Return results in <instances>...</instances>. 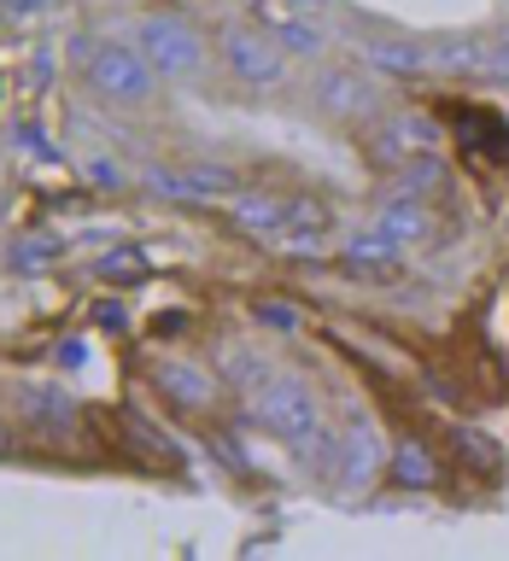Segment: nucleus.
I'll return each instance as SVG.
<instances>
[{
	"mask_svg": "<svg viewBox=\"0 0 509 561\" xmlns=\"http://www.w3.org/2000/svg\"><path fill=\"white\" fill-rule=\"evenodd\" d=\"M258 421L293 450H310L316 438H323V403H316V392L293 375H270L258 386Z\"/></svg>",
	"mask_w": 509,
	"mask_h": 561,
	"instance_id": "nucleus-1",
	"label": "nucleus"
},
{
	"mask_svg": "<svg viewBox=\"0 0 509 561\" xmlns=\"http://www.w3.org/2000/svg\"><path fill=\"white\" fill-rule=\"evenodd\" d=\"M82 70H88V88H94L105 105H147L158 94V70L147 65V53L129 47V42H94Z\"/></svg>",
	"mask_w": 509,
	"mask_h": 561,
	"instance_id": "nucleus-2",
	"label": "nucleus"
},
{
	"mask_svg": "<svg viewBox=\"0 0 509 561\" xmlns=\"http://www.w3.org/2000/svg\"><path fill=\"white\" fill-rule=\"evenodd\" d=\"M135 47L147 53V65L158 70L165 82H182V77H200L205 70V35L176 12H147L135 24Z\"/></svg>",
	"mask_w": 509,
	"mask_h": 561,
	"instance_id": "nucleus-3",
	"label": "nucleus"
},
{
	"mask_svg": "<svg viewBox=\"0 0 509 561\" xmlns=\"http://www.w3.org/2000/svg\"><path fill=\"white\" fill-rule=\"evenodd\" d=\"M223 59L246 88H281L287 82V53H281L263 30H228L223 35Z\"/></svg>",
	"mask_w": 509,
	"mask_h": 561,
	"instance_id": "nucleus-4",
	"label": "nucleus"
},
{
	"mask_svg": "<svg viewBox=\"0 0 509 561\" xmlns=\"http://www.w3.org/2000/svg\"><path fill=\"white\" fill-rule=\"evenodd\" d=\"M310 94H316V112L323 117H340V123H358V117H375V82L363 77L358 65H328L323 77L310 82Z\"/></svg>",
	"mask_w": 509,
	"mask_h": 561,
	"instance_id": "nucleus-5",
	"label": "nucleus"
},
{
	"mask_svg": "<svg viewBox=\"0 0 509 561\" xmlns=\"http://www.w3.org/2000/svg\"><path fill=\"white\" fill-rule=\"evenodd\" d=\"M252 18H258V30L270 35L281 53H287V59H316V53L328 47L323 24H316L310 12L287 7V0H252Z\"/></svg>",
	"mask_w": 509,
	"mask_h": 561,
	"instance_id": "nucleus-6",
	"label": "nucleus"
},
{
	"mask_svg": "<svg viewBox=\"0 0 509 561\" xmlns=\"http://www.w3.org/2000/svg\"><path fill=\"white\" fill-rule=\"evenodd\" d=\"M386 450L381 445V433H375V421H351V427L340 433V462H333V480H340V491H369L386 473Z\"/></svg>",
	"mask_w": 509,
	"mask_h": 561,
	"instance_id": "nucleus-7",
	"label": "nucleus"
},
{
	"mask_svg": "<svg viewBox=\"0 0 509 561\" xmlns=\"http://www.w3.org/2000/svg\"><path fill=\"white\" fill-rule=\"evenodd\" d=\"M147 182L165 193V199H235V170L223 164H158L147 170Z\"/></svg>",
	"mask_w": 509,
	"mask_h": 561,
	"instance_id": "nucleus-8",
	"label": "nucleus"
},
{
	"mask_svg": "<svg viewBox=\"0 0 509 561\" xmlns=\"http://www.w3.org/2000/svg\"><path fill=\"white\" fill-rule=\"evenodd\" d=\"M340 263L358 270V275H369V280H393L404 270V245L386 234L381 222L375 228H351V234L340 240Z\"/></svg>",
	"mask_w": 509,
	"mask_h": 561,
	"instance_id": "nucleus-9",
	"label": "nucleus"
},
{
	"mask_svg": "<svg viewBox=\"0 0 509 561\" xmlns=\"http://www.w3.org/2000/svg\"><path fill=\"white\" fill-rule=\"evenodd\" d=\"M375 152L386 158V164H410L416 152H439V123L433 117H416V112H398L375 135Z\"/></svg>",
	"mask_w": 509,
	"mask_h": 561,
	"instance_id": "nucleus-10",
	"label": "nucleus"
},
{
	"mask_svg": "<svg viewBox=\"0 0 509 561\" xmlns=\"http://www.w3.org/2000/svg\"><path fill=\"white\" fill-rule=\"evenodd\" d=\"M363 65L381 70V77H428L433 53L421 42H404V35H369V42H363Z\"/></svg>",
	"mask_w": 509,
	"mask_h": 561,
	"instance_id": "nucleus-11",
	"label": "nucleus"
},
{
	"mask_svg": "<svg viewBox=\"0 0 509 561\" xmlns=\"http://www.w3.org/2000/svg\"><path fill=\"white\" fill-rule=\"evenodd\" d=\"M386 480L398 491H433L439 485V456L421 445V438H398L393 456H386Z\"/></svg>",
	"mask_w": 509,
	"mask_h": 561,
	"instance_id": "nucleus-12",
	"label": "nucleus"
},
{
	"mask_svg": "<svg viewBox=\"0 0 509 561\" xmlns=\"http://www.w3.org/2000/svg\"><path fill=\"white\" fill-rule=\"evenodd\" d=\"M228 210H235V222L252 228V234H281V228H287V193H275V187H246L228 199Z\"/></svg>",
	"mask_w": 509,
	"mask_h": 561,
	"instance_id": "nucleus-13",
	"label": "nucleus"
},
{
	"mask_svg": "<svg viewBox=\"0 0 509 561\" xmlns=\"http://www.w3.org/2000/svg\"><path fill=\"white\" fill-rule=\"evenodd\" d=\"M158 392H165L170 403H182V410H205L217 386H211V375L200 363H165L158 368Z\"/></svg>",
	"mask_w": 509,
	"mask_h": 561,
	"instance_id": "nucleus-14",
	"label": "nucleus"
},
{
	"mask_svg": "<svg viewBox=\"0 0 509 561\" xmlns=\"http://www.w3.org/2000/svg\"><path fill=\"white\" fill-rule=\"evenodd\" d=\"M375 222H381L398 245H410V240H428V234H433V217H428V205H421L416 193H404V199H386Z\"/></svg>",
	"mask_w": 509,
	"mask_h": 561,
	"instance_id": "nucleus-15",
	"label": "nucleus"
},
{
	"mask_svg": "<svg viewBox=\"0 0 509 561\" xmlns=\"http://www.w3.org/2000/svg\"><path fill=\"white\" fill-rule=\"evenodd\" d=\"M428 53H433V70H451V77H480V65H486L474 35H451V42H439Z\"/></svg>",
	"mask_w": 509,
	"mask_h": 561,
	"instance_id": "nucleus-16",
	"label": "nucleus"
},
{
	"mask_svg": "<svg viewBox=\"0 0 509 561\" xmlns=\"http://www.w3.org/2000/svg\"><path fill=\"white\" fill-rule=\"evenodd\" d=\"M59 257H65V234H53V228H35V234L12 240V270H47Z\"/></svg>",
	"mask_w": 509,
	"mask_h": 561,
	"instance_id": "nucleus-17",
	"label": "nucleus"
},
{
	"mask_svg": "<svg viewBox=\"0 0 509 561\" xmlns=\"http://www.w3.org/2000/svg\"><path fill=\"white\" fill-rule=\"evenodd\" d=\"M287 228H298V234H316V240H323L328 228H333L328 199H316V193H287Z\"/></svg>",
	"mask_w": 509,
	"mask_h": 561,
	"instance_id": "nucleus-18",
	"label": "nucleus"
},
{
	"mask_svg": "<svg viewBox=\"0 0 509 561\" xmlns=\"http://www.w3.org/2000/svg\"><path fill=\"white\" fill-rule=\"evenodd\" d=\"M94 275L100 280H140L147 275V252H140V245H117V252H105L94 263Z\"/></svg>",
	"mask_w": 509,
	"mask_h": 561,
	"instance_id": "nucleus-19",
	"label": "nucleus"
},
{
	"mask_svg": "<svg viewBox=\"0 0 509 561\" xmlns=\"http://www.w3.org/2000/svg\"><path fill=\"white\" fill-rule=\"evenodd\" d=\"M252 316H258V328H275V333H298V328H305V310H298L293 298H258Z\"/></svg>",
	"mask_w": 509,
	"mask_h": 561,
	"instance_id": "nucleus-20",
	"label": "nucleus"
},
{
	"mask_svg": "<svg viewBox=\"0 0 509 561\" xmlns=\"http://www.w3.org/2000/svg\"><path fill=\"white\" fill-rule=\"evenodd\" d=\"M480 53H486L480 77H498V82H509V35H491V42H480Z\"/></svg>",
	"mask_w": 509,
	"mask_h": 561,
	"instance_id": "nucleus-21",
	"label": "nucleus"
},
{
	"mask_svg": "<svg viewBox=\"0 0 509 561\" xmlns=\"http://www.w3.org/2000/svg\"><path fill=\"white\" fill-rule=\"evenodd\" d=\"M42 140L47 135H35V123H18V147H24V152H42Z\"/></svg>",
	"mask_w": 509,
	"mask_h": 561,
	"instance_id": "nucleus-22",
	"label": "nucleus"
},
{
	"mask_svg": "<svg viewBox=\"0 0 509 561\" xmlns=\"http://www.w3.org/2000/svg\"><path fill=\"white\" fill-rule=\"evenodd\" d=\"M88 175H94V182H100V187H117V170H112V164H105V158H94V164H88Z\"/></svg>",
	"mask_w": 509,
	"mask_h": 561,
	"instance_id": "nucleus-23",
	"label": "nucleus"
},
{
	"mask_svg": "<svg viewBox=\"0 0 509 561\" xmlns=\"http://www.w3.org/2000/svg\"><path fill=\"white\" fill-rule=\"evenodd\" d=\"M12 12H42V7H59V0H7Z\"/></svg>",
	"mask_w": 509,
	"mask_h": 561,
	"instance_id": "nucleus-24",
	"label": "nucleus"
},
{
	"mask_svg": "<svg viewBox=\"0 0 509 561\" xmlns=\"http://www.w3.org/2000/svg\"><path fill=\"white\" fill-rule=\"evenodd\" d=\"M287 7H298V12H323L328 0H287Z\"/></svg>",
	"mask_w": 509,
	"mask_h": 561,
	"instance_id": "nucleus-25",
	"label": "nucleus"
},
{
	"mask_svg": "<svg viewBox=\"0 0 509 561\" xmlns=\"http://www.w3.org/2000/svg\"><path fill=\"white\" fill-rule=\"evenodd\" d=\"M12 450V433H7V421H0V456H7Z\"/></svg>",
	"mask_w": 509,
	"mask_h": 561,
	"instance_id": "nucleus-26",
	"label": "nucleus"
}]
</instances>
